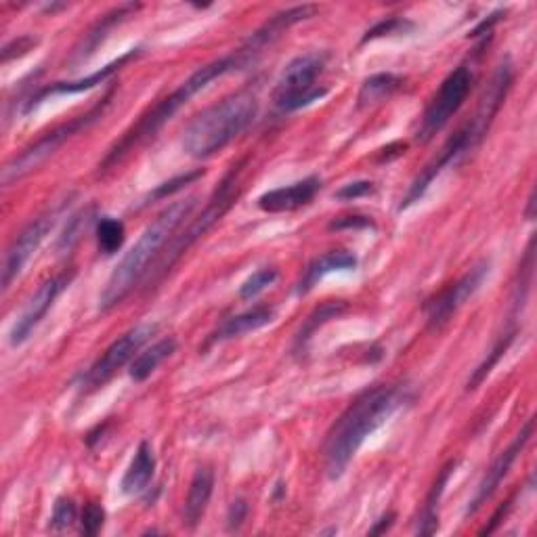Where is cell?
<instances>
[{"instance_id": "obj_12", "label": "cell", "mask_w": 537, "mask_h": 537, "mask_svg": "<svg viewBox=\"0 0 537 537\" xmlns=\"http://www.w3.org/2000/svg\"><path fill=\"white\" fill-rule=\"evenodd\" d=\"M74 277H76V269L70 267L66 271L49 277L47 282H42L38 286V290L30 296V300L26 303L24 311H21L17 315V319L13 321L11 332H9L11 347H21L34 334V330L40 326V321L45 319V315L55 305V300L70 288V284L74 282Z\"/></svg>"}, {"instance_id": "obj_13", "label": "cell", "mask_w": 537, "mask_h": 537, "mask_svg": "<svg viewBox=\"0 0 537 537\" xmlns=\"http://www.w3.org/2000/svg\"><path fill=\"white\" fill-rule=\"evenodd\" d=\"M55 219H57V210L40 214L38 219L30 221L24 229H21L17 238L11 242L3 259V290L5 292L21 275V271H24V267L32 259V254L40 248V244L45 242L49 231L55 225Z\"/></svg>"}, {"instance_id": "obj_28", "label": "cell", "mask_w": 537, "mask_h": 537, "mask_svg": "<svg viewBox=\"0 0 537 537\" xmlns=\"http://www.w3.org/2000/svg\"><path fill=\"white\" fill-rule=\"evenodd\" d=\"M277 269L275 267H265V269H259L256 273H252L246 282L242 284L240 288V298L242 300H250L254 296H259L261 292H265L269 286H273L277 282Z\"/></svg>"}, {"instance_id": "obj_17", "label": "cell", "mask_w": 537, "mask_h": 537, "mask_svg": "<svg viewBox=\"0 0 537 537\" xmlns=\"http://www.w3.org/2000/svg\"><path fill=\"white\" fill-rule=\"evenodd\" d=\"M273 319H275V309L269 305H259V307H252V309L244 311V313L231 315L206 338L204 349H208L212 345H219V342H227V340L240 338L244 334L261 330V328L269 326Z\"/></svg>"}, {"instance_id": "obj_2", "label": "cell", "mask_w": 537, "mask_h": 537, "mask_svg": "<svg viewBox=\"0 0 537 537\" xmlns=\"http://www.w3.org/2000/svg\"><path fill=\"white\" fill-rule=\"evenodd\" d=\"M250 63L252 61L248 59V55L242 49H238L231 55L214 59L206 63V66L198 68L185 82H181L173 93L162 97L156 105L143 112L139 120L128 128V131H124L122 137L110 149H107V154L99 162V175H105L110 173V170L118 168V164H122L128 156H131L137 147H141L149 139H154L193 97L202 93L206 87H210L214 80H219L231 72L246 70Z\"/></svg>"}, {"instance_id": "obj_3", "label": "cell", "mask_w": 537, "mask_h": 537, "mask_svg": "<svg viewBox=\"0 0 537 537\" xmlns=\"http://www.w3.org/2000/svg\"><path fill=\"white\" fill-rule=\"evenodd\" d=\"M198 204V196L173 202L164 208L158 217L147 225L137 244L124 254V259L112 271L105 288L99 296V311L107 313L131 296V292L152 273L154 265L160 261L162 252L175 238L177 229L191 217L193 208Z\"/></svg>"}, {"instance_id": "obj_16", "label": "cell", "mask_w": 537, "mask_h": 537, "mask_svg": "<svg viewBox=\"0 0 537 537\" xmlns=\"http://www.w3.org/2000/svg\"><path fill=\"white\" fill-rule=\"evenodd\" d=\"M324 187V181L319 177H307L298 183H292L288 187H279L265 191L263 196L256 200V206H259L267 214H279V212H294L309 206L317 193Z\"/></svg>"}, {"instance_id": "obj_24", "label": "cell", "mask_w": 537, "mask_h": 537, "mask_svg": "<svg viewBox=\"0 0 537 537\" xmlns=\"http://www.w3.org/2000/svg\"><path fill=\"white\" fill-rule=\"evenodd\" d=\"M175 351H177V338H173V336L154 342L152 347L145 349L143 353H139L131 361V370H128V374H131V380L145 382L166 359L175 355Z\"/></svg>"}, {"instance_id": "obj_33", "label": "cell", "mask_w": 537, "mask_h": 537, "mask_svg": "<svg viewBox=\"0 0 537 537\" xmlns=\"http://www.w3.org/2000/svg\"><path fill=\"white\" fill-rule=\"evenodd\" d=\"M105 525V508L97 502H89L87 506H84L82 510V517H80V531L82 535H97Z\"/></svg>"}, {"instance_id": "obj_5", "label": "cell", "mask_w": 537, "mask_h": 537, "mask_svg": "<svg viewBox=\"0 0 537 537\" xmlns=\"http://www.w3.org/2000/svg\"><path fill=\"white\" fill-rule=\"evenodd\" d=\"M259 116V99L252 91H240L210 105L183 131V149L191 158H210L238 139Z\"/></svg>"}, {"instance_id": "obj_15", "label": "cell", "mask_w": 537, "mask_h": 537, "mask_svg": "<svg viewBox=\"0 0 537 537\" xmlns=\"http://www.w3.org/2000/svg\"><path fill=\"white\" fill-rule=\"evenodd\" d=\"M141 55V49H131L128 53L120 55L118 59H114L112 63H107V66H103L101 70L93 72L91 76L87 78H78V80H72V82H53L49 84V87H42L40 91H36L30 101H28V107H26V114L32 112L36 105H40L42 101H47L49 97H55V95H76V93H84V91H91L95 87H99V84H103L105 80H110L122 66H126L128 61H133Z\"/></svg>"}, {"instance_id": "obj_25", "label": "cell", "mask_w": 537, "mask_h": 537, "mask_svg": "<svg viewBox=\"0 0 537 537\" xmlns=\"http://www.w3.org/2000/svg\"><path fill=\"white\" fill-rule=\"evenodd\" d=\"M403 84V78L395 74H374L370 78H365L359 95H357V110H368L386 99H391Z\"/></svg>"}, {"instance_id": "obj_39", "label": "cell", "mask_w": 537, "mask_h": 537, "mask_svg": "<svg viewBox=\"0 0 537 537\" xmlns=\"http://www.w3.org/2000/svg\"><path fill=\"white\" fill-rule=\"evenodd\" d=\"M502 17H506V11H496V13H491L487 19H483V21H481V24H479L475 30L470 32V38H481V36L491 34L493 26L500 24Z\"/></svg>"}, {"instance_id": "obj_20", "label": "cell", "mask_w": 537, "mask_h": 537, "mask_svg": "<svg viewBox=\"0 0 537 537\" xmlns=\"http://www.w3.org/2000/svg\"><path fill=\"white\" fill-rule=\"evenodd\" d=\"M349 311V303L347 300H326L324 305H319L305 321L300 330L294 336L292 342V355L294 357H305L309 351V345L313 336L317 334L319 328H324L326 324H330L332 319H338L340 315H345Z\"/></svg>"}, {"instance_id": "obj_4", "label": "cell", "mask_w": 537, "mask_h": 537, "mask_svg": "<svg viewBox=\"0 0 537 537\" xmlns=\"http://www.w3.org/2000/svg\"><path fill=\"white\" fill-rule=\"evenodd\" d=\"M512 82H514V68L510 59H504L498 66L496 74H493L491 82L487 84L475 116H472L462 128H458L454 137L447 139V143L441 149V154L414 179V183L405 193V198L401 200L399 210H407L416 202H420L424 198V193L428 191V187L433 185V181L443 173L445 168L456 166L460 160H464L470 152H475V149L483 143L493 120H496L500 107L504 105L512 89Z\"/></svg>"}, {"instance_id": "obj_30", "label": "cell", "mask_w": 537, "mask_h": 537, "mask_svg": "<svg viewBox=\"0 0 537 537\" xmlns=\"http://www.w3.org/2000/svg\"><path fill=\"white\" fill-rule=\"evenodd\" d=\"M91 212L93 210H82V212L74 214V217L70 219V223L66 225V229H63V233H61V238L57 242V250L68 252L80 240L82 231L87 229V225L91 223Z\"/></svg>"}, {"instance_id": "obj_7", "label": "cell", "mask_w": 537, "mask_h": 537, "mask_svg": "<svg viewBox=\"0 0 537 537\" xmlns=\"http://www.w3.org/2000/svg\"><path fill=\"white\" fill-rule=\"evenodd\" d=\"M112 99H114V91H110L99 103H95L89 112H84V114H80V116H76V118H72L68 122L55 126L53 131L45 133L38 141H34L30 147H26L24 152H21L19 156H15L5 166L3 185L9 187V185L17 183L19 179H24L26 175L32 173V170H36L40 164H45L63 143L70 141L72 137H76V135H80L84 131H89L93 124H97L103 118V114H105L107 107H110Z\"/></svg>"}, {"instance_id": "obj_40", "label": "cell", "mask_w": 537, "mask_h": 537, "mask_svg": "<svg viewBox=\"0 0 537 537\" xmlns=\"http://www.w3.org/2000/svg\"><path fill=\"white\" fill-rule=\"evenodd\" d=\"M395 519H397L395 512H386L384 517H380V521H376V525L368 531V535H384L395 525Z\"/></svg>"}, {"instance_id": "obj_18", "label": "cell", "mask_w": 537, "mask_h": 537, "mask_svg": "<svg viewBox=\"0 0 537 537\" xmlns=\"http://www.w3.org/2000/svg\"><path fill=\"white\" fill-rule=\"evenodd\" d=\"M359 265L357 256L349 250H334V252H326L317 256L315 261H311L307 265V269L303 271V275H300L298 279V286H296V294L298 296H305L309 294L321 279H324L326 275L330 273H340V271H355Z\"/></svg>"}, {"instance_id": "obj_23", "label": "cell", "mask_w": 537, "mask_h": 537, "mask_svg": "<svg viewBox=\"0 0 537 537\" xmlns=\"http://www.w3.org/2000/svg\"><path fill=\"white\" fill-rule=\"evenodd\" d=\"M458 462L451 460L441 472L439 477L433 485V489L428 491V496L424 500V506L420 510V519H418V525H416V533L418 535H435L439 531V502H441V496L445 491V485L449 481V477L454 475Z\"/></svg>"}, {"instance_id": "obj_10", "label": "cell", "mask_w": 537, "mask_h": 537, "mask_svg": "<svg viewBox=\"0 0 537 537\" xmlns=\"http://www.w3.org/2000/svg\"><path fill=\"white\" fill-rule=\"evenodd\" d=\"M158 332L156 324H141L133 330H128L122 334L118 340H114L110 347L105 349V353L91 365V368L80 376V391L82 393H93L101 389L103 384L110 382L118 370H122L126 363H131L137 353L143 349L145 342Z\"/></svg>"}, {"instance_id": "obj_19", "label": "cell", "mask_w": 537, "mask_h": 537, "mask_svg": "<svg viewBox=\"0 0 537 537\" xmlns=\"http://www.w3.org/2000/svg\"><path fill=\"white\" fill-rule=\"evenodd\" d=\"M212 491H214V472L208 466H200L193 472V479L189 483V491L183 506V525L187 529L193 531L202 523L208 502L212 498Z\"/></svg>"}, {"instance_id": "obj_29", "label": "cell", "mask_w": 537, "mask_h": 537, "mask_svg": "<svg viewBox=\"0 0 537 537\" xmlns=\"http://www.w3.org/2000/svg\"><path fill=\"white\" fill-rule=\"evenodd\" d=\"M414 28V24L410 19H403V17H386L382 21H378L376 26H372L368 32L363 34L361 42L365 45V42L370 40H376V38H384V36H393V34H405L410 32Z\"/></svg>"}, {"instance_id": "obj_31", "label": "cell", "mask_w": 537, "mask_h": 537, "mask_svg": "<svg viewBox=\"0 0 537 537\" xmlns=\"http://www.w3.org/2000/svg\"><path fill=\"white\" fill-rule=\"evenodd\" d=\"M76 514H78V510H76V504H74L72 498H66V496L57 498V502L53 506L49 529L57 531V533L70 529L74 525V521H76Z\"/></svg>"}, {"instance_id": "obj_9", "label": "cell", "mask_w": 537, "mask_h": 537, "mask_svg": "<svg viewBox=\"0 0 537 537\" xmlns=\"http://www.w3.org/2000/svg\"><path fill=\"white\" fill-rule=\"evenodd\" d=\"M472 84H475V72H472L470 63H460V66L449 72L447 78L441 82L439 91L428 101L426 110L416 128V141L428 143L433 141L443 128L454 118L464 101L468 99Z\"/></svg>"}, {"instance_id": "obj_27", "label": "cell", "mask_w": 537, "mask_h": 537, "mask_svg": "<svg viewBox=\"0 0 537 537\" xmlns=\"http://www.w3.org/2000/svg\"><path fill=\"white\" fill-rule=\"evenodd\" d=\"M95 233H97V248L105 256L116 254L126 240L124 223L120 219H112V217L99 219Z\"/></svg>"}, {"instance_id": "obj_1", "label": "cell", "mask_w": 537, "mask_h": 537, "mask_svg": "<svg viewBox=\"0 0 537 537\" xmlns=\"http://www.w3.org/2000/svg\"><path fill=\"white\" fill-rule=\"evenodd\" d=\"M416 391L412 384H376L353 399L332 424L324 443V470L330 481L345 475L357 451L382 424L389 422L401 407L412 405Z\"/></svg>"}, {"instance_id": "obj_34", "label": "cell", "mask_w": 537, "mask_h": 537, "mask_svg": "<svg viewBox=\"0 0 537 537\" xmlns=\"http://www.w3.org/2000/svg\"><path fill=\"white\" fill-rule=\"evenodd\" d=\"M374 189H376V185L372 181H353V183L342 185L334 193V198L342 200V202H353V200L370 196V193H374Z\"/></svg>"}, {"instance_id": "obj_11", "label": "cell", "mask_w": 537, "mask_h": 537, "mask_svg": "<svg viewBox=\"0 0 537 537\" xmlns=\"http://www.w3.org/2000/svg\"><path fill=\"white\" fill-rule=\"evenodd\" d=\"M487 275H489V263L481 261L468 273H464L460 279H456L454 284L445 286L433 298H428L426 305H424V315H426L428 328L439 332L443 326H447L451 317H454L464 307L466 300L479 292Z\"/></svg>"}, {"instance_id": "obj_26", "label": "cell", "mask_w": 537, "mask_h": 537, "mask_svg": "<svg viewBox=\"0 0 537 537\" xmlns=\"http://www.w3.org/2000/svg\"><path fill=\"white\" fill-rule=\"evenodd\" d=\"M514 338H517V328H510L506 330L498 340H496V345H493V349L487 353V357L481 361L479 368L470 374L468 382H466V391H477L479 386L487 380V376L493 372V368H496V365L500 363V359L508 353L510 345L514 342Z\"/></svg>"}, {"instance_id": "obj_32", "label": "cell", "mask_w": 537, "mask_h": 537, "mask_svg": "<svg viewBox=\"0 0 537 537\" xmlns=\"http://www.w3.org/2000/svg\"><path fill=\"white\" fill-rule=\"evenodd\" d=\"M204 177V170H191V173H185V175H179L175 179H170V181H164L162 185H158L152 193H149V202H156V200H166L168 196H173V193L185 189L187 185H191L193 181H198Z\"/></svg>"}, {"instance_id": "obj_37", "label": "cell", "mask_w": 537, "mask_h": 537, "mask_svg": "<svg viewBox=\"0 0 537 537\" xmlns=\"http://www.w3.org/2000/svg\"><path fill=\"white\" fill-rule=\"evenodd\" d=\"M248 502L238 498V500H233L229 510H227V531H240V527L244 525V521L248 519Z\"/></svg>"}, {"instance_id": "obj_6", "label": "cell", "mask_w": 537, "mask_h": 537, "mask_svg": "<svg viewBox=\"0 0 537 537\" xmlns=\"http://www.w3.org/2000/svg\"><path fill=\"white\" fill-rule=\"evenodd\" d=\"M244 162L246 160H240L238 164H233L229 168V173L223 177L219 187L214 189L212 198L208 200V204L202 210L200 217L193 219L183 233L175 235V238L170 240V244L166 246V250L160 256V261L156 263L152 273H149L147 290L158 288V284H162L166 279V275L173 271V267L183 259V254L193 244H198L204 238V235L225 217L227 210L233 206V202L238 200V196H240V177H242Z\"/></svg>"}, {"instance_id": "obj_38", "label": "cell", "mask_w": 537, "mask_h": 537, "mask_svg": "<svg viewBox=\"0 0 537 537\" xmlns=\"http://www.w3.org/2000/svg\"><path fill=\"white\" fill-rule=\"evenodd\" d=\"M514 500H517V496H510V498L496 510V514H493L491 521L479 531V535H489V533L496 531V529L502 525V521L508 517V512H510L512 506H514Z\"/></svg>"}, {"instance_id": "obj_41", "label": "cell", "mask_w": 537, "mask_h": 537, "mask_svg": "<svg viewBox=\"0 0 537 537\" xmlns=\"http://www.w3.org/2000/svg\"><path fill=\"white\" fill-rule=\"evenodd\" d=\"M533 206H535V191H531L529 202H527V210H525V217H527L529 221H533Z\"/></svg>"}, {"instance_id": "obj_36", "label": "cell", "mask_w": 537, "mask_h": 537, "mask_svg": "<svg viewBox=\"0 0 537 537\" xmlns=\"http://www.w3.org/2000/svg\"><path fill=\"white\" fill-rule=\"evenodd\" d=\"M36 45H38V40L32 36H21V38L11 40L9 45H5V49H3V63H9L15 57H24Z\"/></svg>"}, {"instance_id": "obj_22", "label": "cell", "mask_w": 537, "mask_h": 537, "mask_svg": "<svg viewBox=\"0 0 537 537\" xmlns=\"http://www.w3.org/2000/svg\"><path fill=\"white\" fill-rule=\"evenodd\" d=\"M141 9V5H133V3H128V5H120L116 7L114 11H110L107 15H103L97 24L84 34L82 38V45L76 49V59L82 61V59H87L91 57L97 49L101 42L107 38V34H110L116 26H120L122 21H126L131 15H135L137 11Z\"/></svg>"}, {"instance_id": "obj_21", "label": "cell", "mask_w": 537, "mask_h": 537, "mask_svg": "<svg viewBox=\"0 0 537 537\" xmlns=\"http://www.w3.org/2000/svg\"><path fill=\"white\" fill-rule=\"evenodd\" d=\"M154 475H156L154 447L149 445V441H143L135 451V458L124 472L120 483L122 493L124 496H137V493H143L149 487V483H152Z\"/></svg>"}, {"instance_id": "obj_35", "label": "cell", "mask_w": 537, "mask_h": 537, "mask_svg": "<svg viewBox=\"0 0 537 537\" xmlns=\"http://www.w3.org/2000/svg\"><path fill=\"white\" fill-rule=\"evenodd\" d=\"M376 223L370 217H363V214H351V217H338L334 219L328 229L330 231H363V229H374Z\"/></svg>"}, {"instance_id": "obj_8", "label": "cell", "mask_w": 537, "mask_h": 537, "mask_svg": "<svg viewBox=\"0 0 537 537\" xmlns=\"http://www.w3.org/2000/svg\"><path fill=\"white\" fill-rule=\"evenodd\" d=\"M326 63V51H309L294 57L275 84L273 103L277 110L282 114H292L324 99L328 95V87L317 84V80L324 74Z\"/></svg>"}, {"instance_id": "obj_14", "label": "cell", "mask_w": 537, "mask_h": 537, "mask_svg": "<svg viewBox=\"0 0 537 537\" xmlns=\"http://www.w3.org/2000/svg\"><path fill=\"white\" fill-rule=\"evenodd\" d=\"M533 433H535V418H529L523 424L521 433L517 437H514V441L487 468V472H485L481 483H479V487H477V493H475V496H472V500H470V504L466 508V519L468 517H475V514L487 504V500H491L493 493L498 491V487L502 485V481L508 477V472H510L512 464L517 462V458L525 451V447L531 441Z\"/></svg>"}]
</instances>
